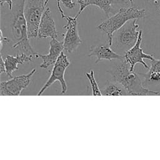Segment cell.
<instances>
[{"instance_id": "6da1fadb", "label": "cell", "mask_w": 160, "mask_h": 160, "mask_svg": "<svg viewBox=\"0 0 160 160\" xmlns=\"http://www.w3.org/2000/svg\"><path fill=\"white\" fill-rule=\"evenodd\" d=\"M26 0H18L11 14L10 29L12 39L14 41L12 48L19 52L33 56L37 58V54L32 48L28 36V26L24 14Z\"/></svg>"}, {"instance_id": "e0dca14e", "label": "cell", "mask_w": 160, "mask_h": 160, "mask_svg": "<svg viewBox=\"0 0 160 160\" xmlns=\"http://www.w3.org/2000/svg\"><path fill=\"white\" fill-rule=\"evenodd\" d=\"M86 76L91 84L92 89V94L93 96H102L101 91L99 89L98 84L96 81L94 71L91 69L89 72H86Z\"/></svg>"}, {"instance_id": "7402d4cb", "label": "cell", "mask_w": 160, "mask_h": 160, "mask_svg": "<svg viewBox=\"0 0 160 160\" xmlns=\"http://www.w3.org/2000/svg\"><path fill=\"white\" fill-rule=\"evenodd\" d=\"M0 73L1 74L3 73H6V66H5V62L4 59L2 55H1V64H0Z\"/></svg>"}, {"instance_id": "cb8c5ba5", "label": "cell", "mask_w": 160, "mask_h": 160, "mask_svg": "<svg viewBox=\"0 0 160 160\" xmlns=\"http://www.w3.org/2000/svg\"><path fill=\"white\" fill-rule=\"evenodd\" d=\"M49 0H46V1H45V4H46V5H47V4H48V2H49Z\"/></svg>"}, {"instance_id": "30bf717a", "label": "cell", "mask_w": 160, "mask_h": 160, "mask_svg": "<svg viewBox=\"0 0 160 160\" xmlns=\"http://www.w3.org/2000/svg\"><path fill=\"white\" fill-rule=\"evenodd\" d=\"M54 21L51 16L49 7H47L42 16L38 28V37L39 38H51V39L58 38Z\"/></svg>"}, {"instance_id": "7a4b0ae2", "label": "cell", "mask_w": 160, "mask_h": 160, "mask_svg": "<svg viewBox=\"0 0 160 160\" xmlns=\"http://www.w3.org/2000/svg\"><path fill=\"white\" fill-rule=\"evenodd\" d=\"M113 81L121 84L131 96L158 95L159 92L150 90L143 86V84L136 72L130 70V65L126 59L121 60L111 71H108Z\"/></svg>"}, {"instance_id": "ffe728a7", "label": "cell", "mask_w": 160, "mask_h": 160, "mask_svg": "<svg viewBox=\"0 0 160 160\" xmlns=\"http://www.w3.org/2000/svg\"><path fill=\"white\" fill-rule=\"evenodd\" d=\"M1 32V39H0V45H1V50H2L4 45L8 44V42H9V39L5 35L3 34V32H2V30L1 29L0 31Z\"/></svg>"}, {"instance_id": "3957f363", "label": "cell", "mask_w": 160, "mask_h": 160, "mask_svg": "<svg viewBox=\"0 0 160 160\" xmlns=\"http://www.w3.org/2000/svg\"><path fill=\"white\" fill-rule=\"evenodd\" d=\"M144 9H138L132 6L129 8H121L113 16L108 17L105 21L99 24L96 29L103 31L108 38V44L111 46L113 42L114 33L121 28L128 21L141 19L146 16Z\"/></svg>"}, {"instance_id": "5b68a950", "label": "cell", "mask_w": 160, "mask_h": 160, "mask_svg": "<svg viewBox=\"0 0 160 160\" xmlns=\"http://www.w3.org/2000/svg\"><path fill=\"white\" fill-rule=\"evenodd\" d=\"M137 20L134 19L128 21L117 30L115 32V36H113L116 48L124 53L131 48L138 41L140 30L138 31L139 24L136 23Z\"/></svg>"}, {"instance_id": "7c38bea8", "label": "cell", "mask_w": 160, "mask_h": 160, "mask_svg": "<svg viewBox=\"0 0 160 160\" xmlns=\"http://www.w3.org/2000/svg\"><path fill=\"white\" fill-rule=\"evenodd\" d=\"M88 56L96 57L95 63H98L102 60H123L125 59L124 56L120 55L112 50L108 44L107 45L91 46Z\"/></svg>"}, {"instance_id": "d6986e66", "label": "cell", "mask_w": 160, "mask_h": 160, "mask_svg": "<svg viewBox=\"0 0 160 160\" xmlns=\"http://www.w3.org/2000/svg\"><path fill=\"white\" fill-rule=\"evenodd\" d=\"M57 1V6H58V10L59 11L60 13H61V18L62 19H65V18L66 17V16L64 14V11L62 9L61 7V5H60V2H61V3L63 4V6L64 7H66V8L68 9H74V6H76V3L72 2V0H56Z\"/></svg>"}, {"instance_id": "9c48e42d", "label": "cell", "mask_w": 160, "mask_h": 160, "mask_svg": "<svg viewBox=\"0 0 160 160\" xmlns=\"http://www.w3.org/2000/svg\"><path fill=\"white\" fill-rule=\"evenodd\" d=\"M142 31L140 30L139 37L136 43L129 50L124 53V58L130 65V70L134 71V67L136 64L140 63L146 68L149 69V66L144 61V59L153 61L155 59L154 56L151 54H146L143 52L142 48L141 47L142 41Z\"/></svg>"}, {"instance_id": "603a6c76", "label": "cell", "mask_w": 160, "mask_h": 160, "mask_svg": "<svg viewBox=\"0 0 160 160\" xmlns=\"http://www.w3.org/2000/svg\"><path fill=\"white\" fill-rule=\"evenodd\" d=\"M1 6H2L4 3H7L8 5V9L11 11L12 9V0H0Z\"/></svg>"}, {"instance_id": "8992f818", "label": "cell", "mask_w": 160, "mask_h": 160, "mask_svg": "<svg viewBox=\"0 0 160 160\" xmlns=\"http://www.w3.org/2000/svg\"><path fill=\"white\" fill-rule=\"evenodd\" d=\"M69 64L70 62L69 61L67 56L64 54V51H62L56 62L53 65L49 78L43 86L40 89L37 95H41L45 90L49 88L56 81H59L60 82L61 86V94H65L68 91V86L64 79V74L66 69Z\"/></svg>"}, {"instance_id": "5bb4252c", "label": "cell", "mask_w": 160, "mask_h": 160, "mask_svg": "<svg viewBox=\"0 0 160 160\" xmlns=\"http://www.w3.org/2000/svg\"><path fill=\"white\" fill-rule=\"evenodd\" d=\"M149 71L146 73H139L143 77L144 82L146 84L160 83V59L151 61Z\"/></svg>"}, {"instance_id": "4fadbf2b", "label": "cell", "mask_w": 160, "mask_h": 160, "mask_svg": "<svg viewBox=\"0 0 160 160\" xmlns=\"http://www.w3.org/2000/svg\"><path fill=\"white\" fill-rule=\"evenodd\" d=\"M34 58L33 56H29L21 52H19L16 56L6 55L4 59L7 75L11 78H12V74L16 70L18 69L19 64H24L30 62Z\"/></svg>"}, {"instance_id": "277c9868", "label": "cell", "mask_w": 160, "mask_h": 160, "mask_svg": "<svg viewBox=\"0 0 160 160\" xmlns=\"http://www.w3.org/2000/svg\"><path fill=\"white\" fill-rule=\"evenodd\" d=\"M44 0H26L24 14L29 38L38 36V28L46 6Z\"/></svg>"}, {"instance_id": "ac0fdd59", "label": "cell", "mask_w": 160, "mask_h": 160, "mask_svg": "<svg viewBox=\"0 0 160 160\" xmlns=\"http://www.w3.org/2000/svg\"><path fill=\"white\" fill-rule=\"evenodd\" d=\"M148 3L155 21L160 24V0H149Z\"/></svg>"}, {"instance_id": "9a60e30c", "label": "cell", "mask_w": 160, "mask_h": 160, "mask_svg": "<svg viewBox=\"0 0 160 160\" xmlns=\"http://www.w3.org/2000/svg\"><path fill=\"white\" fill-rule=\"evenodd\" d=\"M128 3V0H85L86 7L90 5H94L102 9L107 18L109 14L113 12L112 5L124 4Z\"/></svg>"}, {"instance_id": "2e32d148", "label": "cell", "mask_w": 160, "mask_h": 160, "mask_svg": "<svg viewBox=\"0 0 160 160\" xmlns=\"http://www.w3.org/2000/svg\"><path fill=\"white\" fill-rule=\"evenodd\" d=\"M102 96H128L127 91L116 82H108L105 88L101 90Z\"/></svg>"}, {"instance_id": "d4e9b609", "label": "cell", "mask_w": 160, "mask_h": 160, "mask_svg": "<svg viewBox=\"0 0 160 160\" xmlns=\"http://www.w3.org/2000/svg\"><path fill=\"white\" fill-rule=\"evenodd\" d=\"M129 2H130L131 4L132 3V1H133V0H129Z\"/></svg>"}, {"instance_id": "52a82bcc", "label": "cell", "mask_w": 160, "mask_h": 160, "mask_svg": "<svg viewBox=\"0 0 160 160\" xmlns=\"http://www.w3.org/2000/svg\"><path fill=\"white\" fill-rule=\"evenodd\" d=\"M33 68L28 74H22L10 79L1 81L0 85V94L1 96H19L31 82L32 75L36 72Z\"/></svg>"}, {"instance_id": "8fae6325", "label": "cell", "mask_w": 160, "mask_h": 160, "mask_svg": "<svg viewBox=\"0 0 160 160\" xmlns=\"http://www.w3.org/2000/svg\"><path fill=\"white\" fill-rule=\"evenodd\" d=\"M64 51L63 41H58L57 38L51 39L49 42V49L48 54H37V58H41L42 60L40 68L48 69L49 66L54 65L61 52Z\"/></svg>"}, {"instance_id": "ba28073f", "label": "cell", "mask_w": 160, "mask_h": 160, "mask_svg": "<svg viewBox=\"0 0 160 160\" xmlns=\"http://www.w3.org/2000/svg\"><path fill=\"white\" fill-rule=\"evenodd\" d=\"M64 19L67 21V24L63 27L66 29L63 39L64 51L71 53L77 49L82 44V41L78 32V17L76 16L75 17L66 16Z\"/></svg>"}, {"instance_id": "44dd1931", "label": "cell", "mask_w": 160, "mask_h": 160, "mask_svg": "<svg viewBox=\"0 0 160 160\" xmlns=\"http://www.w3.org/2000/svg\"><path fill=\"white\" fill-rule=\"evenodd\" d=\"M77 2L80 5V9L79 11H78L76 16L78 18L80 14L84 11V9L86 8V4H85V0H76Z\"/></svg>"}]
</instances>
